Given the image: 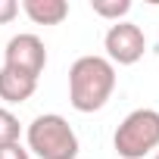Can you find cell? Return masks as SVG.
I'll list each match as a JSON object with an SVG mask.
<instances>
[{"instance_id":"obj_1","label":"cell","mask_w":159,"mask_h":159,"mask_svg":"<svg viewBox=\"0 0 159 159\" xmlns=\"http://www.w3.org/2000/svg\"><path fill=\"white\" fill-rule=\"evenodd\" d=\"M116 91V66L106 56H78L69 69V103L78 112H97Z\"/></svg>"},{"instance_id":"obj_2","label":"cell","mask_w":159,"mask_h":159,"mask_svg":"<svg viewBox=\"0 0 159 159\" xmlns=\"http://www.w3.org/2000/svg\"><path fill=\"white\" fill-rule=\"evenodd\" d=\"M25 140H28V153H34L38 159H75L78 150H81V147H78L75 128L59 112L38 116L28 125Z\"/></svg>"},{"instance_id":"obj_3","label":"cell","mask_w":159,"mask_h":159,"mask_svg":"<svg viewBox=\"0 0 159 159\" xmlns=\"http://www.w3.org/2000/svg\"><path fill=\"white\" fill-rule=\"evenodd\" d=\"M112 147L122 159H143L153 150H159V112L156 109L128 112L112 134Z\"/></svg>"},{"instance_id":"obj_4","label":"cell","mask_w":159,"mask_h":159,"mask_svg":"<svg viewBox=\"0 0 159 159\" xmlns=\"http://www.w3.org/2000/svg\"><path fill=\"white\" fill-rule=\"evenodd\" d=\"M3 66L10 72H19V75L38 81L44 66H47V47H44V41L38 34H28V31L13 34L7 41V50H3Z\"/></svg>"},{"instance_id":"obj_5","label":"cell","mask_w":159,"mask_h":159,"mask_svg":"<svg viewBox=\"0 0 159 159\" xmlns=\"http://www.w3.org/2000/svg\"><path fill=\"white\" fill-rule=\"evenodd\" d=\"M103 47H106V59L112 66L116 62L119 66H134L147 53V34H143L140 25H134L128 19L125 22H112L106 38H103Z\"/></svg>"},{"instance_id":"obj_6","label":"cell","mask_w":159,"mask_h":159,"mask_svg":"<svg viewBox=\"0 0 159 159\" xmlns=\"http://www.w3.org/2000/svg\"><path fill=\"white\" fill-rule=\"evenodd\" d=\"M34 91H38L34 78H25L19 72H10L7 66L0 69V100H3V103H25V100H31Z\"/></svg>"},{"instance_id":"obj_7","label":"cell","mask_w":159,"mask_h":159,"mask_svg":"<svg viewBox=\"0 0 159 159\" xmlns=\"http://www.w3.org/2000/svg\"><path fill=\"white\" fill-rule=\"evenodd\" d=\"M22 13L34 25H59L69 16L66 0H22Z\"/></svg>"},{"instance_id":"obj_8","label":"cell","mask_w":159,"mask_h":159,"mask_svg":"<svg viewBox=\"0 0 159 159\" xmlns=\"http://www.w3.org/2000/svg\"><path fill=\"white\" fill-rule=\"evenodd\" d=\"M91 10H94L100 19L125 22V16L131 13V0H91Z\"/></svg>"},{"instance_id":"obj_9","label":"cell","mask_w":159,"mask_h":159,"mask_svg":"<svg viewBox=\"0 0 159 159\" xmlns=\"http://www.w3.org/2000/svg\"><path fill=\"white\" fill-rule=\"evenodd\" d=\"M22 134V125L19 119L7 109V106H0V147H7V143H16Z\"/></svg>"},{"instance_id":"obj_10","label":"cell","mask_w":159,"mask_h":159,"mask_svg":"<svg viewBox=\"0 0 159 159\" xmlns=\"http://www.w3.org/2000/svg\"><path fill=\"white\" fill-rule=\"evenodd\" d=\"M0 159H31V153L16 140V143H7V147H0Z\"/></svg>"},{"instance_id":"obj_11","label":"cell","mask_w":159,"mask_h":159,"mask_svg":"<svg viewBox=\"0 0 159 159\" xmlns=\"http://www.w3.org/2000/svg\"><path fill=\"white\" fill-rule=\"evenodd\" d=\"M19 16V3L16 0H0V25H7Z\"/></svg>"},{"instance_id":"obj_12","label":"cell","mask_w":159,"mask_h":159,"mask_svg":"<svg viewBox=\"0 0 159 159\" xmlns=\"http://www.w3.org/2000/svg\"><path fill=\"white\" fill-rule=\"evenodd\" d=\"M153 159H159V150H156V156H153Z\"/></svg>"}]
</instances>
